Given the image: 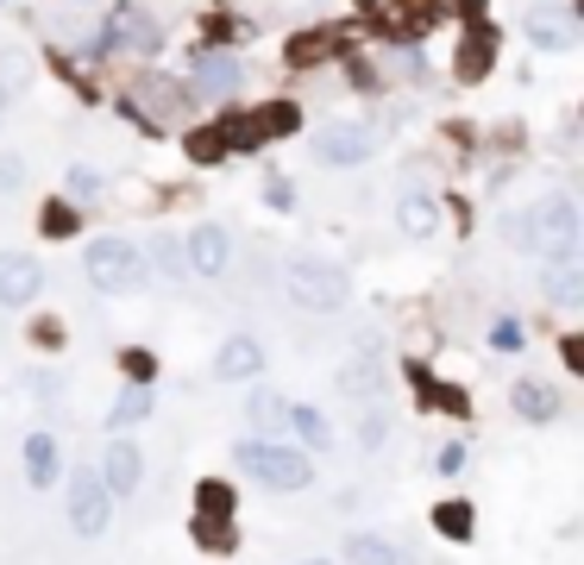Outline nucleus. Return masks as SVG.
Returning a JSON list of instances; mask_svg holds the SVG:
<instances>
[{
	"instance_id": "obj_1",
	"label": "nucleus",
	"mask_w": 584,
	"mask_h": 565,
	"mask_svg": "<svg viewBox=\"0 0 584 565\" xmlns=\"http://www.w3.org/2000/svg\"><path fill=\"white\" fill-rule=\"evenodd\" d=\"M515 245H528V252H541V258H578V239H584V227H578V208H572V196H546V201H534L522 220H515Z\"/></svg>"
},
{
	"instance_id": "obj_2",
	"label": "nucleus",
	"mask_w": 584,
	"mask_h": 565,
	"mask_svg": "<svg viewBox=\"0 0 584 565\" xmlns=\"http://www.w3.org/2000/svg\"><path fill=\"white\" fill-rule=\"evenodd\" d=\"M233 465L246 471V478H258L264 490H283V496H295V490L314 484L309 452H295L290 440H239Z\"/></svg>"
},
{
	"instance_id": "obj_3",
	"label": "nucleus",
	"mask_w": 584,
	"mask_h": 565,
	"mask_svg": "<svg viewBox=\"0 0 584 565\" xmlns=\"http://www.w3.org/2000/svg\"><path fill=\"white\" fill-rule=\"evenodd\" d=\"M283 295L309 314H333V308H346L352 276L340 264H321V258H290L283 264Z\"/></svg>"
},
{
	"instance_id": "obj_4",
	"label": "nucleus",
	"mask_w": 584,
	"mask_h": 565,
	"mask_svg": "<svg viewBox=\"0 0 584 565\" xmlns=\"http://www.w3.org/2000/svg\"><path fill=\"white\" fill-rule=\"evenodd\" d=\"M82 271H88V283L101 295H133V290H145L152 264H145V252H138L133 239H95L82 252Z\"/></svg>"
},
{
	"instance_id": "obj_5",
	"label": "nucleus",
	"mask_w": 584,
	"mask_h": 565,
	"mask_svg": "<svg viewBox=\"0 0 584 565\" xmlns=\"http://www.w3.org/2000/svg\"><path fill=\"white\" fill-rule=\"evenodd\" d=\"M302 126V114H295L290 101H264V107H252V114H233L227 126H220V138L233 145V151H258V145H271V138L295 133Z\"/></svg>"
},
{
	"instance_id": "obj_6",
	"label": "nucleus",
	"mask_w": 584,
	"mask_h": 565,
	"mask_svg": "<svg viewBox=\"0 0 584 565\" xmlns=\"http://www.w3.org/2000/svg\"><path fill=\"white\" fill-rule=\"evenodd\" d=\"M107 515H114V496H107L95 465H82L76 478H70V527H76L82 541H101V534H107Z\"/></svg>"
},
{
	"instance_id": "obj_7",
	"label": "nucleus",
	"mask_w": 584,
	"mask_h": 565,
	"mask_svg": "<svg viewBox=\"0 0 584 565\" xmlns=\"http://www.w3.org/2000/svg\"><path fill=\"white\" fill-rule=\"evenodd\" d=\"M107 44H114V51H126V57H157V51H164V25H157L145 7H133V0H126V7H114V13H107Z\"/></svg>"
},
{
	"instance_id": "obj_8",
	"label": "nucleus",
	"mask_w": 584,
	"mask_h": 565,
	"mask_svg": "<svg viewBox=\"0 0 584 565\" xmlns=\"http://www.w3.org/2000/svg\"><path fill=\"white\" fill-rule=\"evenodd\" d=\"M377 151V133L358 126V119H327L321 133H314V157L321 164H365Z\"/></svg>"
},
{
	"instance_id": "obj_9",
	"label": "nucleus",
	"mask_w": 584,
	"mask_h": 565,
	"mask_svg": "<svg viewBox=\"0 0 584 565\" xmlns=\"http://www.w3.org/2000/svg\"><path fill=\"white\" fill-rule=\"evenodd\" d=\"M39 290H44L39 258L0 252V308H25V302H39Z\"/></svg>"
},
{
	"instance_id": "obj_10",
	"label": "nucleus",
	"mask_w": 584,
	"mask_h": 565,
	"mask_svg": "<svg viewBox=\"0 0 584 565\" xmlns=\"http://www.w3.org/2000/svg\"><path fill=\"white\" fill-rule=\"evenodd\" d=\"M182 258H189L195 276H227V264H233V239L220 233V227H195V233L182 239Z\"/></svg>"
},
{
	"instance_id": "obj_11",
	"label": "nucleus",
	"mask_w": 584,
	"mask_h": 565,
	"mask_svg": "<svg viewBox=\"0 0 584 565\" xmlns=\"http://www.w3.org/2000/svg\"><path fill=\"white\" fill-rule=\"evenodd\" d=\"M189 76H195V88L201 95H215V101H227L246 82V70H239V57L233 51H201V57L189 63Z\"/></svg>"
},
{
	"instance_id": "obj_12",
	"label": "nucleus",
	"mask_w": 584,
	"mask_h": 565,
	"mask_svg": "<svg viewBox=\"0 0 584 565\" xmlns=\"http://www.w3.org/2000/svg\"><path fill=\"white\" fill-rule=\"evenodd\" d=\"M258 370H264V346H258L252 333H233V339L215 352V377L220 384H252Z\"/></svg>"
},
{
	"instance_id": "obj_13",
	"label": "nucleus",
	"mask_w": 584,
	"mask_h": 565,
	"mask_svg": "<svg viewBox=\"0 0 584 565\" xmlns=\"http://www.w3.org/2000/svg\"><path fill=\"white\" fill-rule=\"evenodd\" d=\"M189 107V95H182V82H170V76H145L126 95V114H157V119H170V114H182Z\"/></svg>"
},
{
	"instance_id": "obj_14",
	"label": "nucleus",
	"mask_w": 584,
	"mask_h": 565,
	"mask_svg": "<svg viewBox=\"0 0 584 565\" xmlns=\"http://www.w3.org/2000/svg\"><path fill=\"white\" fill-rule=\"evenodd\" d=\"M138 478H145V452H138L133 440H114V447H107V465H101V484H107V496H133Z\"/></svg>"
},
{
	"instance_id": "obj_15",
	"label": "nucleus",
	"mask_w": 584,
	"mask_h": 565,
	"mask_svg": "<svg viewBox=\"0 0 584 565\" xmlns=\"http://www.w3.org/2000/svg\"><path fill=\"white\" fill-rule=\"evenodd\" d=\"M541 290H546L553 308H578V302H584V264H578V258H546Z\"/></svg>"
},
{
	"instance_id": "obj_16",
	"label": "nucleus",
	"mask_w": 584,
	"mask_h": 565,
	"mask_svg": "<svg viewBox=\"0 0 584 565\" xmlns=\"http://www.w3.org/2000/svg\"><path fill=\"white\" fill-rule=\"evenodd\" d=\"M396 220H403V233L409 239H434L440 233V201L428 189H409V196L396 201Z\"/></svg>"
},
{
	"instance_id": "obj_17",
	"label": "nucleus",
	"mask_w": 584,
	"mask_h": 565,
	"mask_svg": "<svg viewBox=\"0 0 584 565\" xmlns=\"http://www.w3.org/2000/svg\"><path fill=\"white\" fill-rule=\"evenodd\" d=\"M509 409L522 415V421H553V415H560V390H553V384H534V377H522V384L509 390Z\"/></svg>"
},
{
	"instance_id": "obj_18",
	"label": "nucleus",
	"mask_w": 584,
	"mask_h": 565,
	"mask_svg": "<svg viewBox=\"0 0 584 565\" xmlns=\"http://www.w3.org/2000/svg\"><path fill=\"white\" fill-rule=\"evenodd\" d=\"M528 39L541 44V51H572V13H553V7H541V13H528Z\"/></svg>"
},
{
	"instance_id": "obj_19",
	"label": "nucleus",
	"mask_w": 584,
	"mask_h": 565,
	"mask_svg": "<svg viewBox=\"0 0 584 565\" xmlns=\"http://www.w3.org/2000/svg\"><path fill=\"white\" fill-rule=\"evenodd\" d=\"M246 415H252V428H258V433H271V440H283V433H290V402H283L277 390H252Z\"/></svg>"
},
{
	"instance_id": "obj_20",
	"label": "nucleus",
	"mask_w": 584,
	"mask_h": 565,
	"mask_svg": "<svg viewBox=\"0 0 584 565\" xmlns=\"http://www.w3.org/2000/svg\"><path fill=\"white\" fill-rule=\"evenodd\" d=\"M25 478H32V490L58 484V440H51V433H32V440H25Z\"/></svg>"
},
{
	"instance_id": "obj_21",
	"label": "nucleus",
	"mask_w": 584,
	"mask_h": 565,
	"mask_svg": "<svg viewBox=\"0 0 584 565\" xmlns=\"http://www.w3.org/2000/svg\"><path fill=\"white\" fill-rule=\"evenodd\" d=\"M346 559L352 565H409L403 553H396V541H384V534H352V541H346Z\"/></svg>"
},
{
	"instance_id": "obj_22",
	"label": "nucleus",
	"mask_w": 584,
	"mask_h": 565,
	"mask_svg": "<svg viewBox=\"0 0 584 565\" xmlns=\"http://www.w3.org/2000/svg\"><path fill=\"white\" fill-rule=\"evenodd\" d=\"M145 415H152V390H145V384H133V390H119V402L107 409V428L126 433V428H138Z\"/></svg>"
},
{
	"instance_id": "obj_23",
	"label": "nucleus",
	"mask_w": 584,
	"mask_h": 565,
	"mask_svg": "<svg viewBox=\"0 0 584 565\" xmlns=\"http://www.w3.org/2000/svg\"><path fill=\"white\" fill-rule=\"evenodd\" d=\"M195 541L208 546V553H233V546H239L233 515H201V509H195Z\"/></svg>"
},
{
	"instance_id": "obj_24",
	"label": "nucleus",
	"mask_w": 584,
	"mask_h": 565,
	"mask_svg": "<svg viewBox=\"0 0 584 565\" xmlns=\"http://www.w3.org/2000/svg\"><path fill=\"white\" fill-rule=\"evenodd\" d=\"M290 433L302 440V447H321V452L333 447V421L321 409H290Z\"/></svg>"
},
{
	"instance_id": "obj_25",
	"label": "nucleus",
	"mask_w": 584,
	"mask_h": 565,
	"mask_svg": "<svg viewBox=\"0 0 584 565\" xmlns=\"http://www.w3.org/2000/svg\"><path fill=\"white\" fill-rule=\"evenodd\" d=\"M490 63H497V44H490V25H484V32H471V39H466V51H459V76H466V82H478V76L490 70Z\"/></svg>"
},
{
	"instance_id": "obj_26",
	"label": "nucleus",
	"mask_w": 584,
	"mask_h": 565,
	"mask_svg": "<svg viewBox=\"0 0 584 565\" xmlns=\"http://www.w3.org/2000/svg\"><path fill=\"white\" fill-rule=\"evenodd\" d=\"M25 76H32V57H25V51H7V57H0V101L20 95Z\"/></svg>"
},
{
	"instance_id": "obj_27",
	"label": "nucleus",
	"mask_w": 584,
	"mask_h": 565,
	"mask_svg": "<svg viewBox=\"0 0 584 565\" xmlns=\"http://www.w3.org/2000/svg\"><path fill=\"white\" fill-rule=\"evenodd\" d=\"M434 527H440L447 541H466V534H471V509L466 503H440V509H434Z\"/></svg>"
},
{
	"instance_id": "obj_28",
	"label": "nucleus",
	"mask_w": 584,
	"mask_h": 565,
	"mask_svg": "<svg viewBox=\"0 0 584 565\" xmlns=\"http://www.w3.org/2000/svg\"><path fill=\"white\" fill-rule=\"evenodd\" d=\"M201 515H233V490L220 484V478L201 484Z\"/></svg>"
},
{
	"instance_id": "obj_29",
	"label": "nucleus",
	"mask_w": 584,
	"mask_h": 565,
	"mask_svg": "<svg viewBox=\"0 0 584 565\" xmlns=\"http://www.w3.org/2000/svg\"><path fill=\"white\" fill-rule=\"evenodd\" d=\"M346 390H352V396L384 390V370H377V365H346Z\"/></svg>"
},
{
	"instance_id": "obj_30",
	"label": "nucleus",
	"mask_w": 584,
	"mask_h": 565,
	"mask_svg": "<svg viewBox=\"0 0 584 565\" xmlns=\"http://www.w3.org/2000/svg\"><path fill=\"white\" fill-rule=\"evenodd\" d=\"M327 51H333L327 32H309L302 44H290V63H314V57H327Z\"/></svg>"
},
{
	"instance_id": "obj_31",
	"label": "nucleus",
	"mask_w": 584,
	"mask_h": 565,
	"mask_svg": "<svg viewBox=\"0 0 584 565\" xmlns=\"http://www.w3.org/2000/svg\"><path fill=\"white\" fill-rule=\"evenodd\" d=\"M44 233H51V239H70V233H76V215H70L63 201H51V208H44Z\"/></svg>"
},
{
	"instance_id": "obj_32",
	"label": "nucleus",
	"mask_w": 584,
	"mask_h": 565,
	"mask_svg": "<svg viewBox=\"0 0 584 565\" xmlns=\"http://www.w3.org/2000/svg\"><path fill=\"white\" fill-rule=\"evenodd\" d=\"M189 151L201 157V164H215V157L227 151V138H220V126H208V133H195V138H189Z\"/></svg>"
},
{
	"instance_id": "obj_33",
	"label": "nucleus",
	"mask_w": 584,
	"mask_h": 565,
	"mask_svg": "<svg viewBox=\"0 0 584 565\" xmlns=\"http://www.w3.org/2000/svg\"><path fill=\"white\" fill-rule=\"evenodd\" d=\"M70 196H76V201H95V196H101V176L76 164V170H70Z\"/></svg>"
},
{
	"instance_id": "obj_34",
	"label": "nucleus",
	"mask_w": 584,
	"mask_h": 565,
	"mask_svg": "<svg viewBox=\"0 0 584 565\" xmlns=\"http://www.w3.org/2000/svg\"><path fill=\"white\" fill-rule=\"evenodd\" d=\"M157 264H164L170 276H182V271H189V258H182V245H176V239H157Z\"/></svg>"
},
{
	"instance_id": "obj_35",
	"label": "nucleus",
	"mask_w": 584,
	"mask_h": 565,
	"mask_svg": "<svg viewBox=\"0 0 584 565\" xmlns=\"http://www.w3.org/2000/svg\"><path fill=\"white\" fill-rule=\"evenodd\" d=\"M264 201L290 215V208H295V182H283V176H271V182H264Z\"/></svg>"
},
{
	"instance_id": "obj_36",
	"label": "nucleus",
	"mask_w": 584,
	"mask_h": 565,
	"mask_svg": "<svg viewBox=\"0 0 584 565\" xmlns=\"http://www.w3.org/2000/svg\"><path fill=\"white\" fill-rule=\"evenodd\" d=\"M490 346H497V352H522V327H515V321H497Z\"/></svg>"
},
{
	"instance_id": "obj_37",
	"label": "nucleus",
	"mask_w": 584,
	"mask_h": 565,
	"mask_svg": "<svg viewBox=\"0 0 584 565\" xmlns=\"http://www.w3.org/2000/svg\"><path fill=\"white\" fill-rule=\"evenodd\" d=\"M25 182V170H20V157H0V196H13Z\"/></svg>"
},
{
	"instance_id": "obj_38",
	"label": "nucleus",
	"mask_w": 584,
	"mask_h": 565,
	"mask_svg": "<svg viewBox=\"0 0 584 565\" xmlns=\"http://www.w3.org/2000/svg\"><path fill=\"white\" fill-rule=\"evenodd\" d=\"M384 433H389V421H384V415H365V440H358V447H365V452H377V447H384Z\"/></svg>"
},
{
	"instance_id": "obj_39",
	"label": "nucleus",
	"mask_w": 584,
	"mask_h": 565,
	"mask_svg": "<svg viewBox=\"0 0 584 565\" xmlns=\"http://www.w3.org/2000/svg\"><path fill=\"white\" fill-rule=\"evenodd\" d=\"M126 370H133L138 384H152V358H145V352H126Z\"/></svg>"
},
{
	"instance_id": "obj_40",
	"label": "nucleus",
	"mask_w": 584,
	"mask_h": 565,
	"mask_svg": "<svg viewBox=\"0 0 584 565\" xmlns=\"http://www.w3.org/2000/svg\"><path fill=\"white\" fill-rule=\"evenodd\" d=\"M309 565H333V559H309Z\"/></svg>"
},
{
	"instance_id": "obj_41",
	"label": "nucleus",
	"mask_w": 584,
	"mask_h": 565,
	"mask_svg": "<svg viewBox=\"0 0 584 565\" xmlns=\"http://www.w3.org/2000/svg\"><path fill=\"white\" fill-rule=\"evenodd\" d=\"M0 107H7V101H0Z\"/></svg>"
}]
</instances>
